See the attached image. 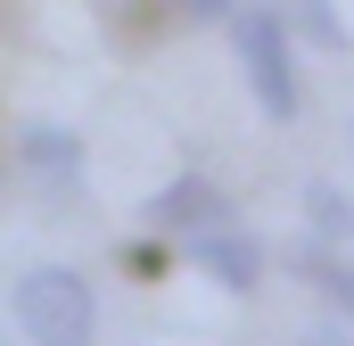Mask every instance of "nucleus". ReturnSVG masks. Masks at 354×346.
<instances>
[{"label":"nucleus","mask_w":354,"mask_h":346,"mask_svg":"<svg viewBox=\"0 0 354 346\" xmlns=\"http://www.w3.org/2000/svg\"><path fill=\"white\" fill-rule=\"evenodd\" d=\"M305 231L330 239V248H354V198L330 190V181H313V190H305Z\"/></svg>","instance_id":"7"},{"label":"nucleus","mask_w":354,"mask_h":346,"mask_svg":"<svg viewBox=\"0 0 354 346\" xmlns=\"http://www.w3.org/2000/svg\"><path fill=\"white\" fill-rule=\"evenodd\" d=\"M181 256L198 264L206 280H223L231 297L264 289V239H248L239 223H223V231H189V239H181Z\"/></svg>","instance_id":"3"},{"label":"nucleus","mask_w":354,"mask_h":346,"mask_svg":"<svg viewBox=\"0 0 354 346\" xmlns=\"http://www.w3.org/2000/svg\"><path fill=\"white\" fill-rule=\"evenodd\" d=\"M297 346H354V338H346V330H330V322H313V330H305Z\"/></svg>","instance_id":"10"},{"label":"nucleus","mask_w":354,"mask_h":346,"mask_svg":"<svg viewBox=\"0 0 354 346\" xmlns=\"http://www.w3.org/2000/svg\"><path fill=\"white\" fill-rule=\"evenodd\" d=\"M280 25H297L313 50H346V17H338L330 0H288V8H280Z\"/></svg>","instance_id":"8"},{"label":"nucleus","mask_w":354,"mask_h":346,"mask_svg":"<svg viewBox=\"0 0 354 346\" xmlns=\"http://www.w3.org/2000/svg\"><path fill=\"white\" fill-rule=\"evenodd\" d=\"M239 0H181V17H198V25H214V17H231Z\"/></svg>","instance_id":"9"},{"label":"nucleus","mask_w":354,"mask_h":346,"mask_svg":"<svg viewBox=\"0 0 354 346\" xmlns=\"http://www.w3.org/2000/svg\"><path fill=\"white\" fill-rule=\"evenodd\" d=\"M8 313H17L25 346H99V297L66 264H33L8 289Z\"/></svg>","instance_id":"1"},{"label":"nucleus","mask_w":354,"mask_h":346,"mask_svg":"<svg viewBox=\"0 0 354 346\" xmlns=\"http://www.w3.org/2000/svg\"><path fill=\"white\" fill-rule=\"evenodd\" d=\"M149 223H157V231H174V239H189V231H223V223H231V198H223L214 181H198V173H181L174 190H157V206H149Z\"/></svg>","instance_id":"4"},{"label":"nucleus","mask_w":354,"mask_h":346,"mask_svg":"<svg viewBox=\"0 0 354 346\" xmlns=\"http://www.w3.org/2000/svg\"><path fill=\"white\" fill-rule=\"evenodd\" d=\"M297 280L338 313V322H354V256L346 248H330V239H305L297 248Z\"/></svg>","instance_id":"5"},{"label":"nucleus","mask_w":354,"mask_h":346,"mask_svg":"<svg viewBox=\"0 0 354 346\" xmlns=\"http://www.w3.org/2000/svg\"><path fill=\"white\" fill-rule=\"evenodd\" d=\"M231 50H239V75H248V91H256V107H264L272 124H297L305 83H297L280 8H231Z\"/></svg>","instance_id":"2"},{"label":"nucleus","mask_w":354,"mask_h":346,"mask_svg":"<svg viewBox=\"0 0 354 346\" xmlns=\"http://www.w3.org/2000/svg\"><path fill=\"white\" fill-rule=\"evenodd\" d=\"M17 157H25V165L41 173V181H75V173H83V140H75L66 124H25Z\"/></svg>","instance_id":"6"}]
</instances>
